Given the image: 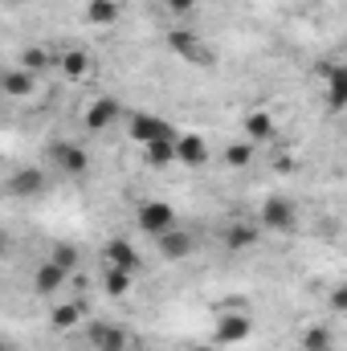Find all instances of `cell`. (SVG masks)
Segmentation results:
<instances>
[{"label": "cell", "mask_w": 347, "mask_h": 351, "mask_svg": "<svg viewBox=\"0 0 347 351\" xmlns=\"http://www.w3.org/2000/svg\"><path fill=\"white\" fill-rule=\"evenodd\" d=\"M45 62H49V58H45V49H37V45L21 53V66H25L29 74H41V70H45Z\"/></svg>", "instance_id": "cell-27"}, {"label": "cell", "mask_w": 347, "mask_h": 351, "mask_svg": "<svg viewBox=\"0 0 347 351\" xmlns=\"http://www.w3.org/2000/svg\"><path fill=\"white\" fill-rule=\"evenodd\" d=\"M8 188H12L16 196H37V192L45 188V176L37 172V168H25V172H16L8 180Z\"/></svg>", "instance_id": "cell-22"}, {"label": "cell", "mask_w": 347, "mask_h": 351, "mask_svg": "<svg viewBox=\"0 0 347 351\" xmlns=\"http://www.w3.org/2000/svg\"><path fill=\"white\" fill-rule=\"evenodd\" d=\"M86 343H90V351H131V331L123 323L94 319L86 327Z\"/></svg>", "instance_id": "cell-3"}, {"label": "cell", "mask_w": 347, "mask_h": 351, "mask_svg": "<svg viewBox=\"0 0 347 351\" xmlns=\"http://www.w3.org/2000/svg\"><path fill=\"white\" fill-rule=\"evenodd\" d=\"M127 135H131V143H139V147H152L156 139H168V135H180L168 119H160V114H152V110H127Z\"/></svg>", "instance_id": "cell-1"}, {"label": "cell", "mask_w": 347, "mask_h": 351, "mask_svg": "<svg viewBox=\"0 0 347 351\" xmlns=\"http://www.w3.org/2000/svg\"><path fill=\"white\" fill-rule=\"evenodd\" d=\"M78 319H82V302H62V306L49 311V327L53 331H74Z\"/></svg>", "instance_id": "cell-19"}, {"label": "cell", "mask_w": 347, "mask_h": 351, "mask_svg": "<svg viewBox=\"0 0 347 351\" xmlns=\"http://www.w3.org/2000/svg\"><path fill=\"white\" fill-rule=\"evenodd\" d=\"M49 164H53V172L58 176L78 180V176H86L90 156H86L82 143H66V139H58V143H49Z\"/></svg>", "instance_id": "cell-4"}, {"label": "cell", "mask_w": 347, "mask_h": 351, "mask_svg": "<svg viewBox=\"0 0 347 351\" xmlns=\"http://www.w3.org/2000/svg\"><path fill=\"white\" fill-rule=\"evenodd\" d=\"M168 49H172L176 58H184L188 66H213L208 45H204L196 33H188V29H172V33H168Z\"/></svg>", "instance_id": "cell-9"}, {"label": "cell", "mask_w": 347, "mask_h": 351, "mask_svg": "<svg viewBox=\"0 0 347 351\" xmlns=\"http://www.w3.org/2000/svg\"><path fill=\"white\" fill-rule=\"evenodd\" d=\"M196 4H200V0H164V8H168L172 16H188V12H196Z\"/></svg>", "instance_id": "cell-28"}, {"label": "cell", "mask_w": 347, "mask_h": 351, "mask_svg": "<svg viewBox=\"0 0 347 351\" xmlns=\"http://www.w3.org/2000/svg\"><path fill=\"white\" fill-rule=\"evenodd\" d=\"M135 225H139V233H147V237H164L168 229H176L172 204H164V200H143V204L135 208Z\"/></svg>", "instance_id": "cell-5"}, {"label": "cell", "mask_w": 347, "mask_h": 351, "mask_svg": "<svg viewBox=\"0 0 347 351\" xmlns=\"http://www.w3.org/2000/svg\"><path fill=\"white\" fill-rule=\"evenodd\" d=\"M119 119H127V110H123V102H119V98H110V94L90 98V102H86V114H82L86 131H106V127H115Z\"/></svg>", "instance_id": "cell-8"}, {"label": "cell", "mask_w": 347, "mask_h": 351, "mask_svg": "<svg viewBox=\"0 0 347 351\" xmlns=\"http://www.w3.org/2000/svg\"><path fill=\"white\" fill-rule=\"evenodd\" d=\"M156 245H160V258L164 262H184V258H192V250H196V237L188 233V229H168L164 237H156Z\"/></svg>", "instance_id": "cell-11"}, {"label": "cell", "mask_w": 347, "mask_h": 351, "mask_svg": "<svg viewBox=\"0 0 347 351\" xmlns=\"http://www.w3.org/2000/svg\"><path fill=\"white\" fill-rule=\"evenodd\" d=\"M241 135L258 147V143H270V139L278 135V123H274V114H270V110L254 106V110H246V119H241Z\"/></svg>", "instance_id": "cell-12"}, {"label": "cell", "mask_w": 347, "mask_h": 351, "mask_svg": "<svg viewBox=\"0 0 347 351\" xmlns=\"http://www.w3.org/2000/svg\"><path fill=\"white\" fill-rule=\"evenodd\" d=\"M221 160H225V168H237V172H241V168H250V164H254V143H250V139H241V143H229Z\"/></svg>", "instance_id": "cell-24"}, {"label": "cell", "mask_w": 347, "mask_h": 351, "mask_svg": "<svg viewBox=\"0 0 347 351\" xmlns=\"http://www.w3.org/2000/svg\"><path fill=\"white\" fill-rule=\"evenodd\" d=\"M98 282H102V294L106 298H127L135 290V274L131 269H115V265H102Z\"/></svg>", "instance_id": "cell-15"}, {"label": "cell", "mask_w": 347, "mask_h": 351, "mask_svg": "<svg viewBox=\"0 0 347 351\" xmlns=\"http://www.w3.org/2000/svg\"><path fill=\"white\" fill-rule=\"evenodd\" d=\"M86 21L98 29H110L119 21V0H86Z\"/></svg>", "instance_id": "cell-18"}, {"label": "cell", "mask_w": 347, "mask_h": 351, "mask_svg": "<svg viewBox=\"0 0 347 351\" xmlns=\"http://www.w3.org/2000/svg\"><path fill=\"white\" fill-rule=\"evenodd\" d=\"M298 348L302 351H335V335L327 327H307L302 339H298Z\"/></svg>", "instance_id": "cell-23"}, {"label": "cell", "mask_w": 347, "mask_h": 351, "mask_svg": "<svg viewBox=\"0 0 347 351\" xmlns=\"http://www.w3.org/2000/svg\"><path fill=\"white\" fill-rule=\"evenodd\" d=\"M176 139H180V135H168V139H156L152 147H143L152 168H172L176 164Z\"/></svg>", "instance_id": "cell-20"}, {"label": "cell", "mask_w": 347, "mask_h": 351, "mask_svg": "<svg viewBox=\"0 0 347 351\" xmlns=\"http://www.w3.org/2000/svg\"><path fill=\"white\" fill-rule=\"evenodd\" d=\"M0 86H4L8 98H33V90H37V74H29L25 66H16V70H4Z\"/></svg>", "instance_id": "cell-17"}, {"label": "cell", "mask_w": 347, "mask_h": 351, "mask_svg": "<svg viewBox=\"0 0 347 351\" xmlns=\"http://www.w3.org/2000/svg\"><path fill=\"white\" fill-rule=\"evenodd\" d=\"M258 241H261V229L258 225H250V221H233V225L225 229V250H233V254L254 250Z\"/></svg>", "instance_id": "cell-16"}, {"label": "cell", "mask_w": 347, "mask_h": 351, "mask_svg": "<svg viewBox=\"0 0 347 351\" xmlns=\"http://www.w3.org/2000/svg\"><path fill=\"white\" fill-rule=\"evenodd\" d=\"M58 66H62V74H66L70 82H82V78L90 74V58L82 53V49H66Z\"/></svg>", "instance_id": "cell-21"}, {"label": "cell", "mask_w": 347, "mask_h": 351, "mask_svg": "<svg viewBox=\"0 0 347 351\" xmlns=\"http://www.w3.org/2000/svg\"><path fill=\"white\" fill-rule=\"evenodd\" d=\"M176 164H184V168H204V164H208V139L196 135V131L180 135V139H176Z\"/></svg>", "instance_id": "cell-13"}, {"label": "cell", "mask_w": 347, "mask_h": 351, "mask_svg": "<svg viewBox=\"0 0 347 351\" xmlns=\"http://www.w3.org/2000/svg\"><path fill=\"white\" fill-rule=\"evenodd\" d=\"M261 229L265 233H294L298 229V204L290 196H265L261 200Z\"/></svg>", "instance_id": "cell-2"}, {"label": "cell", "mask_w": 347, "mask_h": 351, "mask_svg": "<svg viewBox=\"0 0 347 351\" xmlns=\"http://www.w3.org/2000/svg\"><path fill=\"white\" fill-rule=\"evenodd\" d=\"M49 262H58L62 269H66V274H74L82 258H78V245H70V241H58V245L49 250Z\"/></svg>", "instance_id": "cell-25"}, {"label": "cell", "mask_w": 347, "mask_h": 351, "mask_svg": "<svg viewBox=\"0 0 347 351\" xmlns=\"http://www.w3.org/2000/svg\"><path fill=\"white\" fill-rule=\"evenodd\" d=\"M327 311L347 319V282H339V286H331V290H327Z\"/></svg>", "instance_id": "cell-26"}, {"label": "cell", "mask_w": 347, "mask_h": 351, "mask_svg": "<svg viewBox=\"0 0 347 351\" xmlns=\"http://www.w3.org/2000/svg\"><path fill=\"white\" fill-rule=\"evenodd\" d=\"M184 351H217V343H192V348H184Z\"/></svg>", "instance_id": "cell-29"}, {"label": "cell", "mask_w": 347, "mask_h": 351, "mask_svg": "<svg viewBox=\"0 0 347 351\" xmlns=\"http://www.w3.org/2000/svg\"><path fill=\"white\" fill-rule=\"evenodd\" d=\"M102 265H115V269H131V274H139V269H143V258H139L135 241H127V237H110V241L102 245Z\"/></svg>", "instance_id": "cell-10"}, {"label": "cell", "mask_w": 347, "mask_h": 351, "mask_svg": "<svg viewBox=\"0 0 347 351\" xmlns=\"http://www.w3.org/2000/svg\"><path fill=\"white\" fill-rule=\"evenodd\" d=\"M323 106L331 114L347 110V62H327L323 66Z\"/></svg>", "instance_id": "cell-7"}, {"label": "cell", "mask_w": 347, "mask_h": 351, "mask_svg": "<svg viewBox=\"0 0 347 351\" xmlns=\"http://www.w3.org/2000/svg\"><path fill=\"white\" fill-rule=\"evenodd\" d=\"M66 278H70V274H66L62 265L45 258V262H41L37 269H33V290H37L41 298H53V294H58V290L66 286Z\"/></svg>", "instance_id": "cell-14"}, {"label": "cell", "mask_w": 347, "mask_h": 351, "mask_svg": "<svg viewBox=\"0 0 347 351\" xmlns=\"http://www.w3.org/2000/svg\"><path fill=\"white\" fill-rule=\"evenodd\" d=\"M250 335H254V319L241 315V311H225V315L217 319V327H213V343H217V348H237V343H246Z\"/></svg>", "instance_id": "cell-6"}]
</instances>
